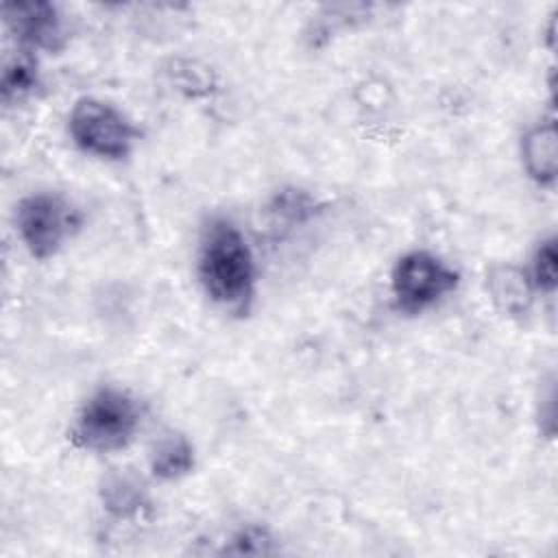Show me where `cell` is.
Wrapping results in <instances>:
<instances>
[{"instance_id":"1","label":"cell","mask_w":558,"mask_h":558,"mask_svg":"<svg viewBox=\"0 0 558 558\" xmlns=\"http://www.w3.org/2000/svg\"><path fill=\"white\" fill-rule=\"evenodd\" d=\"M203 292L222 310L246 316L255 299V257L244 233L229 218H211L198 244L196 262Z\"/></svg>"},{"instance_id":"2","label":"cell","mask_w":558,"mask_h":558,"mask_svg":"<svg viewBox=\"0 0 558 558\" xmlns=\"http://www.w3.org/2000/svg\"><path fill=\"white\" fill-rule=\"evenodd\" d=\"M142 425L137 399L118 386H100L78 408L70 427L74 447L92 453L126 449Z\"/></svg>"},{"instance_id":"3","label":"cell","mask_w":558,"mask_h":558,"mask_svg":"<svg viewBox=\"0 0 558 558\" xmlns=\"http://www.w3.org/2000/svg\"><path fill=\"white\" fill-rule=\"evenodd\" d=\"M83 227V211L57 192H35L15 207V229L31 257H54Z\"/></svg>"},{"instance_id":"4","label":"cell","mask_w":558,"mask_h":558,"mask_svg":"<svg viewBox=\"0 0 558 558\" xmlns=\"http://www.w3.org/2000/svg\"><path fill=\"white\" fill-rule=\"evenodd\" d=\"M68 133L78 150L107 161L126 159L140 140V129L116 105L94 96L72 105Z\"/></svg>"},{"instance_id":"5","label":"cell","mask_w":558,"mask_h":558,"mask_svg":"<svg viewBox=\"0 0 558 558\" xmlns=\"http://www.w3.org/2000/svg\"><path fill=\"white\" fill-rule=\"evenodd\" d=\"M460 283V272L438 255L414 248L403 253L390 272V290L399 312L408 316L423 314L434 307Z\"/></svg>"},{"instance_id":"6","label":"cell","mask_w":558,"mask_h":558,"mask_svg":"<svg viewBox=\"0 0 558 558\" xmlns=\"http://www.w3.org/2000/svg\"><path fill=\"white\" fill-rule=\"evenodd\" d=\"M2 20L24 50L61 52L68 44L63 17L52 2H4Z\"/></svg>"},{"instance_id":"7","label":"cell","mask_w":558,"mask_h":558,"mask_svg":"<svg viewBox=\"0 0 558 558\" xmlns=\"http://www.w3.org/2000/svg\"><path fill=\"white\" fill-rule=\"evenodd\" d=\"M558 140L551 120L538 122L521 140V159L527 177L543 187L556 183V161H558Z\"/></svg>"},{"instance_id":"8","label":"cell","mask_w":558,"mask_h":558,"mask_svg":"<svg viewBox=\"0 0 558 558\" xmlns=\"http://www.w3.org/2000/svg\"><path fill=\"white\" fill-rule=\"evenodd\" d=\"M100 501L102 508L113 519H135L148 508V495L144 484L122 471H111L100 484Z\"/></svg>"},{"instance_id":"9","label":"cell","mask_w":558,"mask_h":558,"mask_svg":"<svg viewBox=\"0 0 558 558\" xmlns=\"http://www.w3.org/2000/svg\"><path fill=\"white\" fill-rule=\"evenodd\" d=\"M488 292L493 303L508 316H521L530 310L534 288L527 272L517 266H499L488 275Z\"/></svg>"},{"instance_id":"10","label":"cell","mask_w":558,"mask_h":558,"mask_svg":"<svg viewBox=\"0 0 558 558\" xmlns=\"http://www.w3.org/2000/svg\"><path fill=\"white\" fill-rule=\"evenodd\" d=\"M153 477L161 482H174L192 473L194 469V447L183 434H163L148 458Z\"/></svg>"},{"instance_id":"11","label":"cell","mask_w":558,"mask_h":558,"mask_svg":"<svg viewBox=\"0 0 558 558\" xmlns=\"http://www.w3.org/2000/svg\"><path fill=\"white\" fill-rule=\"evenodd\" d=\"M39 85V72L37 61L31 54V50H20L17 57L7 61L2 81H0V94L4 105H17L24 98H28Z\"/></svg>"},{"instance_id":"12","label":"cell","mask_w":558,"mask_h":558,"mask_svg":"<svg viewBox=\"0 0 558 558\" xmlns=\"http://www.w3.org/2000/svg\"><path fill=\"white\" fill-rule=\"evenodd\" d=\"M527 279L534 288V292L541 294H554L556 286H558V248H556V235H547L543 238L534 253H532V264Z\"/></svg>"},{"instance_id":"13","label":"cell","mask_w":558,"mask_h":558,"mask_svg":"<svg viewBox=\"0 0 558 558\" xmlns=\"http://www.w3.org/2000/svg\"><path fill=\"white\" fill-rule=\"evenodd\" d=\"M314 198L303 190H283L275 196L270 211L286 222H303L314 214Z\"/></svg>"},{"instance_id":"14","label":"cell","mask_w":558,"mask_h":558,"mask_svg":"<svg viewBox=\"0 0 558 558\" xmlns=\"http://www.w3.org/2000/svg\"><path fill=\"white\" fill-rule=\"evenodd\" d=\"M233 549H229L231 554H270V543L272 538L268 536V532L264 527H242L233 538Z\"/></svg>"}]
</instances>
